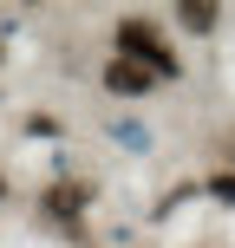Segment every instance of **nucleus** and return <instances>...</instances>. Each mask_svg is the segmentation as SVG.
<instances>
[{
	"mask_svg": "<svg viewBox=\"0 0 235 248\" xmlns=\"http://www.w3.org/2000/svg\"><path fill=\"white\" fill-rule=\"evenodd\" d=\"M118 59L137 65V72H150V78H176V52L163 46L157 26H144V20H124L118 26Z\"/></svg>",
	"mask_w": 235,
	"mask_h": 248,
	"instance_id": "nucleus-1",
	"label": "nucleus"
},
{
	"mask_svg": "<svg viewBox=\"0 0 235 248\" xmlns=\"http://www.w3.org/2000/svg\"><path fill=\"white\" fill-rule=\"evenodd\" d=\"M105 85H111V92H124V98H144L157 78H150V72H137V65H124V59H111V65H105Z\"/></svg>",
	"mask_w": 235,
	"mask_h": 248,
	"instance_id": "nucleus-2",
	"label": "nucleus"
},
{
	"mask_svg": "<svg viewBox=\"0 0 235 248\" xmlns=\"http://www.w3.org/2000/svg\"><path fill=\"white\" fill-rule=\"evenodd\" d=\"M46 209H52V216H78V209H85V183H59V189L46 196Z\"/></svg>",
	"mask_w": 235,
	"mask_h": 248,
	"instance_id": "nucleus-3",
	"label": "nucleus"
},
{
	"mask_svg": "<svg viewBox=\"0 0 235 248\" xmlns=\"http://www.w3.org/2000/svg\"><path fill=\"white\" fill-rule=\"evenodd\" d=\"M216 20H222V13H216V7H183V26H196V33H209Z\"/></svg>",
	"mask_w": 235,
	"mask_h": 248,
	"instance_id": "nucleus-4",
	"label": "nucleus"
},
{
	"mask_svg": "<svg viewBox=\"0 0 235 248\" xmlns=\"http://www.w3.org/2000/svg\"><path fill=\"white\" fill-rule=\"evenodd\" d=\"M216 196H222V202H235V176H216Z\"/></svg>",
	"mask_w": 235,
	"mask_h": 248,
	"instance_id": "nucleus-5",
	"label": "nucleus"
},
{
	"mask_svg": "<svg viewBox=\"0 0 235 248\" xmlns=\"http://www.w3.org/2000/svg\"><path fill=\"white\" fill-rule=\"evenodd\" d=\"M0 189H7V183H0Z\"/></svg>",
	"mask_w": 235,
	"mask_h": 248,
	"instance_id": "nucleus-6",
	"label": "nucleus"
}]
</instances>
